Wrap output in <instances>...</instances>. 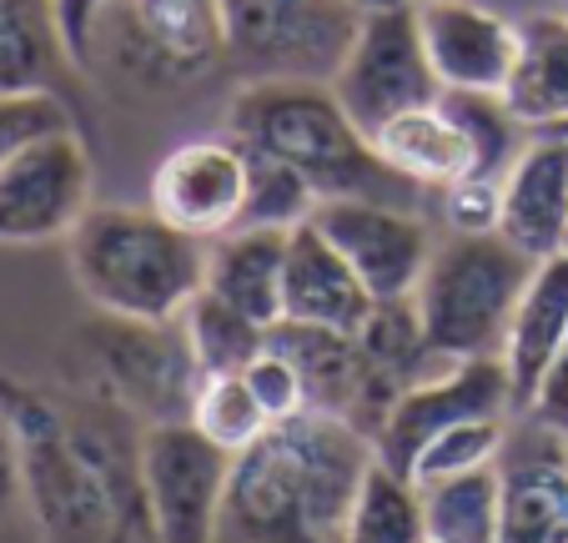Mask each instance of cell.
<instances>
[{
	"label": "cell",
	"instance_id": "obj_38",
	"mask_svg": "<svg viewBox=\"0 0 568 543\" xmlns=\"http://www.w3.org/2000/svg\"><path fill=\"white\" fill-rule=\"evenodd\" d=\"M558 6H564V11H568V0H558Z\"/></svg>",
	"mask_w": 568,
	"mask_h": 543
},
{
	"label": "cell",
	"instance_id": "obj_32",
	"mask_svg": "<svg viewBox=\"0 0 568 543\" xmlns=\"http://www.w3.org/2000/svg\"><path fill=\"white\" fill-rule=\"evenodd\" d=\"M75 127L71 107L55 91H26V97H0V161L21 151L26 141L45 137V131Z\"/></svg>",
	"mask_w": 568,
	"mask_h": 543
},
{
	"label": "cell",
	"instance_id": "obj_30",
	"mask_svg": "<svg viewBox=\"0 0 568 543\" xmlns=\"http://www.w3.org/2000/svg\"><path fill=\"white\" fill-rule=\"evenodd\" d=\"M438 197V222L443 232H458V237H478V232H498V217H504V181L494 177H468L448 181Z\"/></svg>",
	"mask_w": 568,
	"mask_h": 543
},
{
	"label": "cell",
	"instance_id": "obj_29",
	"mask_svg": "<svg viewBox=\"0 0 568 543\" xmlns=\"http://www.w3.org/2000/svg\"><path fill=\"white\" fill-rule=\"evenodd\" d=\"M322 197L312 192V181L302 171H292L287 161L267 157V151L247 147V227H302L312 222Z\"/></svg>",
	"mask_w": 568,
	"mask_h": 543
},
{
	"label": "cell",
	"instance_id": "obj_9",
	"mask_svg": "<svg viewBox=\"0 0 568 543\" xmlns=\"http://www.w3.org/2000/svg\"><path fill=\"white\" fill-rule=\"evenodd\" d=\"M232 453L192 423H151L141 433V489L156 543H216Z\"/></svg>",
	"mask_w": 568,
	"mask_h": 543
},
{
	"label": "cell",
	"instance_id": "obj_5",
	"mask_svg": "<svg viewBox=\"0 0 568 543\" xmlns=\"http://www.w3.org/2000/svg\"><path fill=\"white\" fill-rule=\"evenodd\" d=\"M81 66H111L141 91H182L226 66L216 0H111Z\"/></svg>",
	"mask_w": 568,
	"mask_h": 543
},
{
	"label": "cell",
	"instance_id": "obj_23",
	"mask_svg": "<svg viewBox=\"0 0 568 543\" xmlns=\"http://www.w3.org/2000/svg\"><path fill=\"white\" fill-rule=\"evenodd\" d=\"M176 328H182V338H186V348H192L202 373H242V368L272 342V328L252 322L247 312H236L232 302H222L206 288L186 302Z\"/></svg>",
	"mask_w": 568,
	"mask_h": 543
},
{
	"label": "cell",
	"instance_id": "obj_10",
	"mask_svg": "<svg viewBox=\"0 0 568 543\" xmlns=\"http://www.w3.org/2000/svg\"><path fill=\"white\" fill-rule=\"evenodd\" d=\"M312 222L353 262V272L377 302L413 298L433 252H438V232H433L423 207L373 202V197H333V202H317Z\"/></svg>",
	"mask_w": 568,
	"mask_h": 543
},
{
	"label": "cell",
	"instance_id": "obj_28",
	"mask_svg": "<svg viewBox=\"0 0 568 543\" xmlns=\"http://www.w3.org/2000/svg\"><path fill=\"white\" fill-rule=\"evenodd\" d=\"M508 433H514V418H463V423L443 428L438 438H428L418 448L408 479L418 489H428V483L458 479V473H473V469H494L504 459Z\"/></svg>",
	"mask_w": 568,
	"mask_h": 543
},
{
	"label": "cell",
	"instance_id": "obj_31",
	"mask_svg": "<svg viewBox=\"0 0 568 543\" xmlns=\"http://www.w3.org/2000/svg\"><path fill=\"white\" fill-rule=\"evenodd\" d=\"M242 378L252 383V393H257V403L267 408L272 423H287V418H297V413H307L312 408V393H307L302 368L282 348H272V342L247 362V368H242Z\"/></svg>",
	"mask_w": 568,
	"mask_h": 543
},
{
	"label": "cell",
	"instance_id": "obj_19",
	"mask_svg": "<svg viewBox=\"0 0 568 543\" xmlns=\"http://www.w3.org/2000/svg\"><path fill=\"white\" fill-rule=\"evenodd\" d=\"M287 227H232L206 242V292L232 302L262 328L282 322V272H287Z\"/></svg>",
	"mask_w": 568,
	"mask_h": 543
},
{
	"label": "cell",
	"instance_id": "obj_13",
	"mask_svg": "<svg viewBox=\"0 0 568 543\" xmlns=\"http://www.w3.org/2000/svg\"><path fill=\"white\" fill-rule=\"evenodd\" d=\"M101 362H106V378L121 388V398L131 408H141L151 423H186L192 398L206 378L176 322L111 318V338L101 342Z\"/></svg>",
	"mask_w": 568,
	"mask_h": 543
},
{
	"label": "cell",
	"instance_id": "obj_33",
	"mask_svg": "<svg viewBox=\"0 0 568 543\" xmlns=\"http://www.w3.org/2000/svg\"><path fill=\"white\" fill-rule=\"evenodd\" d=\"M524 418H534V423L548 428V433L568 438V338H564V348H558V358L548 362V373H544V383H538V393H534V403H528Z\"/></svg>",
	"mask_w": 568,
	"mask_h": 543
},
{
	"label": "cell",
	"instance_id": "obj_7",
	"mask_svg": "<svg viewBox=\"0 0 568 543\" xmlns=\"http://www.w3.org/2000/svg\"><path fill=\"white\" fill-rule=\"evenodd\" d=\"M327 86L367 137L377 127H387L393 117H403V111L433 107L443 97V81L428 61V46H423L418 6L393 0V6L367 11Z\"/></svg>",
	"mask_w": 568,
	"mask_h": 543
},
{
	"label": "cell",
	"instance_id": "obj_36",
	"mask_svg": "<svg viewBox=\"0 0 568 543\" xmlns=\"http://www.w3.org/2000/svg\"><path fill=\"white\" fill-rule=\"evenodd\" d=\"M357 6H363V11H377V6H393V0H357Z\"/></svg>",
	"mask_w": 568,
	"mask_h": 543
},
{
	"label": "cell",
	"instance_id": "obj_18",
	"mask_svg": "<svg viewBox=\"0 0 568 543\" xmlns=\"http://www.w3.org/2000/svg\"><path fill=\"white\" fill-rule=\"evenodd\" d=\"M564 338H568V247L534 262V278H528L524 298H518L514 322H508L504 368H508V388H514V418L528 413Z\"/></svg>",
	"mask_w": 568,
	"mask_h": 543
},
{
	"label": "cell",
	"instance_id": "obj_8",
	"mask_svg": "<svg viewBox=\"0 0 568 543\" xmlns=\"http://www.w3.org/2000/svg\"><path fill=\"white\" fill-rule=\"evenodd\" d=\"M91 151L75 127L45 131L0 161V247L61 242L91 212Z\"/></svg>",
	"mask_w": 568,
	"mask_h": 543
},
{
	"label": "cell",
	"instance_id": "obj_17",
	"mask_svg": "<svg viewBox=\"0 0 568 543\" xmlns=\"http://www.w3.org/2000/svg\"><path fill=\"white\" fill-rule=\"evenodd\" d=\"M498 232L538 257H554L568 247V141L534 131L524 157L504 171V217Z\"/></svg>",
	"mask_w": 568,
	"mask_h": 543
},
{
	"label": "cell",
	"instance_id": "obj_2",
	"mask_svg": "<svg viewBox=\"0 0 568 543\" xmlns=\"http://www.w3.org/2000/svg\"><path fill=\"white\" fill-rule=\"evenodd\" d=\"M226 131L242 147L267 151L302 171L322 202L373 197V202L423 207L428 197L377 157L373 137L347 117L327 81H242L226 107Z\"/></svg>",
	"mask_w": 568,
	"mask_h": 543
},
{
	"label": "cell",
	"instance_id": "obj_34",
	"mask_svg": "<svg viewBox=\"0 0 568 543\" xmlns=\"http://www.w3.org/2000/svg\"><path fill=\"white\" fill-rule=\"evenodd\" d=\"M111 0H55V26H61V41H65V56L81 66L87 56V41H91V26L97 16L106 11Z\"/></svg>",
	"mask_w": 568,
	"mask_h": 543
},
{
	"label": "cell",
	"instance_id": "obj_20",
	"mask_svg": "<svg viewBox=\"0 0 568 543\" xmlns=\"http://www.w3.org/2000/svg\"><path fill=\"white\" fill-rule=\"evenodd\" d=\"M524 127L544 131L568 117V11H534L518 21V66L504 86Z\"/></svg>",
	"mask_w": 568,
	"mask_h": 543
},
{
	"label": "cell",
	"instance_id": "obj_35",
	"mask_svg": "<svg viewBox=\"0 0 568 543\" xmlns=\"http://www.w3.org/2000/svg\"><path fill=\"white\" fill-rule=\"evenodd\" d=\"M544 131H548V137H564V141H568V117L554 121V127H544Z\"/></svg>",
	"mask_w": 568,
	"mask_h": 543
},
{
	"label": "cell",
	"instance_id": "obj_26",
	"mask_svg": "<svg viewBox=\"0 0 568 543\" xmlns=\"http://www.w3.org/2000/svg\"><path fill=\"white\" fill-rule=\"evenodd\" d=\"M343 543H428L418 483L393 473L387 463H373L363 479V493L353 503Z\"/></svg>",
	"mask_w": 568,
	"mask_h": 543
},
{
	"label": "cell",
	"instance_id": "obj_4",
	"mask_svg": "<svg viewBox=\"0 0 568 543\" xmlns=\"http://www.w3.org/2000/svg\"><path fill=\"white\" fill-rule=\"evenodd\" d=\"M528 278H534V257L518 252L504 232H443L438 252L413 292L428 348L453 362L504 358L508 322H514Z\"/></svg>",
	"mask_w": 568,
	"mask_h": 543
},
{
	"label": "cell",
	"instance_id": "obj_24",
	"mask_svg": "<svg viewBox=\"0 0 568 543\" xmlns=\"http://www.w3.org/2000/svg\"><path fill=\"white\" fill-rule=\"evenodd\" d=\"M438 107L458 121V131L473 147V171L478 177L504 181V171L524 157L534 127H524L514 107H508L504 91H443Z\"/></svg>",
	"mask_w": 568,
	"mask_h": 543
},
{
	"label": "cell",
	"instance_id": "obj_25",
	"mask_svg": "<svg viewBox=\"0 0 568 543\" xmlns=\"http://www.w3.org/2000/svg\"><path fill=\"white\" fill-rule=\"evenodd\" d=\"M423 493V519H428V539L443 543H498V463L494 469H473L458 479L428 483Z\"/></svg>",
	"mask_w": 568,
	"mask_h": 543
},
{
	"label": "cell",
	"instance_id": "obj_14",
	"mask_svg": "<svg viewBox=\"0 0 568 543\" xmlns=\"http://www.w3.org/2000/svg\"><path fill=\"white\" fill-rule=\"evenodd\" d=\"M518 423L498 459V543H568V438Z\"/></svg>",
	"mask_w": 568,
	"mask_h": 543
},
{
	"label": "cell",
	"instance_id": "obj_1",
	"mask_svg": "<svg viewBox=\"0 0 568 543\" xmlns=\"http://www.w3.org/2000/svg\"><path fill=\"white\" fill-rule=\"evenodd\" d=\"M373 463V438L343 413L307 408L272 423L232 459L216 543H343Z\"/></svg>",
	"mask_w": 568,
	"mask_h": 543
},
{
	"label": "cell",
	"instance_id": "obj_15",
	"mask_svg": "<svg viewBox=\"0 0 568 543\" xmlns=\"http://www.w3.org/2000/svg\"><path fill=\"white\" fill-rule=\"evenodd\" d=\"M423 46L443 91H504L518 66V21L478 0L418 6Z\"/></svg>",
	"mask_w": 568,
	"mask_h": 543
},
{
	"label": "cell",
	"instance_id": "obj_3",
	"mask_svg": "<svg viewBox=\"0 0 568 543\" xmlns=\"http://www.w3.org/2000/svg\"><path fill=\"white\" fill-rule=\"evenodd\" d=\"M71 247V278L97 312L121 322H176L206 288V242L156 207H91Z\"/></svg>",
	"mask_w": 568,
	"mask_h": 543
},
{
	"label": "cell",
	"instance_id": "obj_16",
	"mask_svg": "<svg viewBox=\"0 0 568 543\" xmlns=\"http://www.w3.org/2000/svg\"><path fill=\"white\" fill-rule=\"evenodd\" d=\"M377 298L363 288L343 252L317 232V222L292 227L287 242V272H282V322L302 328H333V332H363L373 318Z\"/></svg>",
	"mask_w": 568,
	"mask_h": 543
},
{
	"label": "cell",
	"instance_id": "obj_37",
	"mask_svg": "<svg viewBox=\"0 0 568 543\" xmlns=\"http://www.w3.org/2000/svg\"><path fill=\"white\" fill-rule=\"evenodd\" d=\"M408 6H438V0H408Z\"/></svg>",
	"mask_w": 568,
	"mask_h": 543
},
{
	"label": "cell",
	"instance_id": "obj_27",
	"mask_svg": "<svg viewBox=\"0 0 568 543\" xmlns=\"http://www.w3.org/2000/svg\"><path fill=\"white\" fill-rule=\"evenodd\" d=\"M186 423H192L202 438H212L222 453L236 459L242 448H252L262 433H267L272 418H267V408L257 403V393H252V383L242 373H206L202 388H196V398H192Z\"/></svg>",
	"mask_w": 568,
	"mask_h": 543
},
{
	"label": "cell",
	"instance_id": "obj_11",
	"mask_svg": "<svg viewBox=\"0 0 568 543\" xmlns=\"http://www.w3.org/2000/svg\"><path fill=\"white\" fill-rule=\"evenodd\" d=\"M463 418H514V388H508L504 358H463L448 373L403 388L373 438L377 463L408 479L418 448Z\"/></svg>",
	"mask_w": 568,
	"mask_h": 543
},
{
	"label": "cell",
	"instance_id": "obj_21",
	"mask_svg": "<svg viewBox=\"0 0 568 543\" xmlns=\"http://www.w3.org/2000/svg\"><path fill=\"white\" fill-rule=\"evenodd\" d=\"M373 147L397 177H408L423 192H443L448 181L473 171V147L458 131V121L433 101V107H413L393 117L387 127L373 131Z\"/></svg>",
	"mask_w": 568,
	"mask_h": 543
},
{
	"label": "cell",
	"instance_id": "obj_39",
	"mask_svg": "<svg viewBox=\"0 0 568 543\" xmlns=\"http://www.w3.org/2000/svg\"><path fill=\"white\" fill-rule=\"evenodd\" d=\"M428 543H443V539H428Z\"/></svg>",
	"mask_w": 568,
	"mask_h": 543
},
{
	"label": "cell",
	"instance_id": "obj_22",
	"mask_svg": "<svg viewBox=\"0 0 568 543\" xmlns=\"http://www.w3.org/2000/svg\"><path fill=\"white\" fill-rule=\"evenodd\" d=\"M71 61L55 26V0H0V97L55 91V66Z\"/></svg>",
	"mask_w": 568,
	"mask_h": 543
},
{
	"label": "cell",
	"instance_id": "obj_6",
	"mask_svg": "<svg viewBox=\"0 0 568 543\" xmlns=\"http://www.w3.org/2000/svg\"><path fill=\"white\" fill-rule=\"evenodd\" d=\"M236 81H333L363 26L357 0H216Z\"/></svg>",
	"mask_w": 568,
	"mask_h": 543
},
{
	"label": "cell",
	"instance_id": "obj_12",
	"mask_svg": "<svg viewBox=\"0 0 568 543\" xmlns=\"http://www.w3.org/2000/svg\"><path fill=\"white\" fill-rule=\"evenodd\" d=\"M146 207H156L172 227L202 237V242L242 227V217H247V147L232 131L182 141L151 171Z\"/></svg>",
	"mask_w": 568,
	"mask_h": 543
}]
</instances>
